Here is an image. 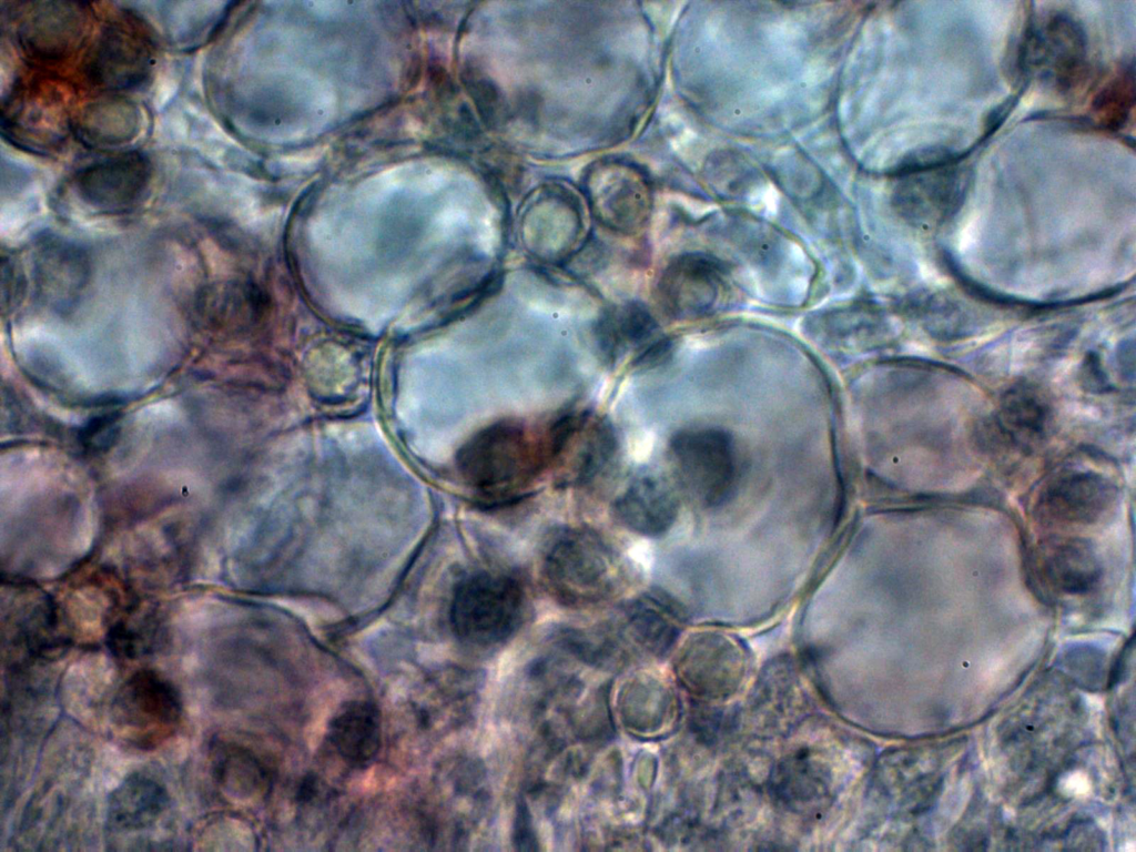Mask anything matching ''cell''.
Segmentation results:
<instances>
[{"mask_svg": "<svg viewBox=\"0 0 1136 852\" xmlns=\"http://www.w3.org/2000/svg\"><path fill=\"white\" fill-rule=\"evenodd\" d=\"M656 322L640 304H627L607 316L604 322V342L609 348L636 345L652 335Z\"/></svg>", "mask_w": 1136, "mask_h": 852, "instance_id": "14", "label": "cell"}, {"mask_svg": "<svg viewBox=\"0 0 1136 852\" xmlns=\"http://www.w3.org/2000/svg\"><path fill=\"white\" fill-rule=\"evenodd\" d=\"M169 807V794L158 781L135 773L110 794L106 821L112 831L135 832L153 825Z\"/></svg>", "mask_w": 1136, "mask_h": 852, "instance_id": "10", "label": "cell"}, {"mask_svg": "<svg viewBox=\"0 0 1136 852\" xmlns=\"http://www.w3.org/2000/svg\"><path fill=\"white\" fill-rule=\"evenodd\" d=\"M22 12L17 28L19 45L31 60L59 63L77 52L84 40L87 13L75 2H37Z\"/></svg>", "mask_w": 1136, "mask_h": 852, "instance_id": "3", "label": "cell"}, {"mask_svg": "<svg viewBox=\"0 0 1136 852\" xmlns=\"http://www.w3.org/2000/svg\"><path fill=\"white\" fill-rule=\"evenodd\" d=\"M150 165L136 152H128L91 164L75 178L79 195L104 211H120L135 204L150 183Z\"/></svg>", "mask_w": 1136, "mask_h": 852, "instance_id": "5", "label": "cell"}, {"mask_svg": "<svg viewBox=\"0 0 1136 852\" xmlns=\"http://www.w3.org/2000/svg\"><path fill=\"white\" fill-rule=\"evenodd\" d=\"M941 169V168H939ZM933 169L906 174L909 180L897 193L899 204L914 221L942 222L958 206L964 195V178L956 171Z\"/></svg>", "mask_w": 1136, "mask_h": 852, "instance_id": "9", "label": "cell"}, {"mask_svg": "<svg viewBox=\"0 0 1136 852\" xmlns=\"http://www.w3.org/2000/svg\"><path fill=\"white\" fill-rule=\"evenodd\" d=\"M630 557L643 569H649L653 562V551L649 542L641 540L629 549Z\"/></svg>", "mask_w": 1136, "mask_h": 852, "instance_id": "17", "label": "cell"}, {"mask_svg": "<svg viewBox=\"0 0 1136 852\" xmlns=\"http://www.w3.org/2000/svg\"><path fill=\"white\" fill-rule=\"evenodd\" d=\"M1115 498V486L1103 475L1088 469L1062 470L1041 488L1034 516L1047 527L1092 525L1108 511Z\"/></svg>", "mask_w": 1136, "mask_h": 852, "instance_id": "2", "label": "cell"}, {"mask_svg": "<svg viewBox=\"0 0 1136 852\" xmlns=\"http://www.w3.org/2000/svg\"><path fill=\"white\" fill-rule=\"evenodd\" d=\"M1023 54L1059 83L1068 84L1078 75L1085 58V38L1082 28L1064 14H1053L1039 26H1030L1025 32Z\"/></svg>", "mask_w": 1136, "mask_h": 852, "instance_id": "7", "label": "cell"}, {"mask_svg": "<svg viewBox=\"0 0 1136 852\" xmlns=\"http://www.w3.org/2000/svg\"><path fill=\"white\" fill-rule=\"evenodd\" d=\"M220 785L239 798H248L264 787L265 773L254 755L239 747L222 748L214 760Z\"/></svg>", "mask_w": 1136, "mask_h": 852, "instance_id": "13", "label": "cell"}, {"mask_svg": "<svg viewBox=\"0 0 1136 852\" xmlns=\"http://www.w3.org/2000/svg\"><path fill=\"white\" fill-rule=\"evenodd\" d=\"M722 273L721 265L712 257L700 254L679 257L661 280L663 303L678 315L704 314L720 295Z\"/></svg>", "mask_w": 1136, "mask_h": 852, "instance_id": "8", "label": "cell"}, {"mask_svg": "<svg viewBox=\"0 0 1136 852\" xmlns=\"http://www.w3.org/2000/svg\"><path fill=\"white\" fill-rule=\"evenodd\" d=\"M118 416L115 413L102 414L91 419L81 430V442L88 447L109 444L115 435Z\"/></svg>", "mask_w": 1136, "mask_h": 852, "instance_id": "16", "label": "cell"}, {"mask_svg": "<svg viewBox=\"0 0 1136 852\" xmlns=\"http://www.w3.org/2000/svg\"><path fill=\"white\" fill-rule=\"evenodd\" d=\"M329 740L353 767L369 763L381 747V720L376 708L366 701H352L343 706L329 726Z\"/></svg>", "mask_w": 1136, "mask_h": 852, "instance_id": "11", "label": "cell"}, {"mask_svg": "<svg viewBox=\"0 0 1136 852\" xmlns=\"http://www.w3.org/2000/svg\"><path fill=\"white\" fill-rule=\"evenodd\" d=\"M1033 577L1058 595H1083L1102 578L1096 551L1083 539H1054L1042 544L1032 556Z\"/></svg>", "mask_w": 1136, "mask_h": 852, "instance_id": "6", "label": "cell"}, {"mask_svg": "<svg viewBox=\"0 0 1136 852\" xmlns=\"http://www.w3.org/2000/svg\"><path fill=\"white\" fill-rule=\"evenodd\" d=\"M153 52L148 37L131 22H112L88 53L90 81L110 89H130L149 75Z\"/></svg>", "mask_w": 1136, "mask_h": 852, "instance_id": "4", "label": "cell"}, {"mask_svg": "<svg viewBox=\"0 0 1136 852\" xmlns=\"http://www.w3.org/2000/svg\"><path fill=\"white\" fill-rule=\"evenodd\" d=\"M1134 100L1133 77L1122 74L1116 78L1099 94L1095 103L1097 116L1107 123L1106 125L1117 126L1125 120L1128 109Z\"/></svg>", "mask_w": 1136, "mask_h": 852, "instance_id": "15", "label": "cell"}, {"mask_svg": "<svg viewBox=\"0 0 1136 852\" xmlns=\"http://www.w3.org/2000/svg\"><path fill=\"white\" fill-rule=\"evenodd\" d=\"M1048 419L1047 404L1030 388L1013 389L1002 403V432L1023 448H1031L1044 438Z\"/></svg>", "mask_w": 1136, "mask_h": 852, "instance_id": "12", "label": "cell"}, {"mask_svg": "<svg viewBox=\"0 0 1136 852\" xmlns=\"http://www.w3.org/2000/svg\"><path fill=\"white\" fill-rule=\"evenodd\" d=\"M113 713L116 726L133 743L151 747L174 732L182 702L173 683L156 671L143 669L123 683Z\"/></svg>", "mask_w": 1136, "mask_h": 852, "instance_id": "1", "label": "cell"}]
</instances>
